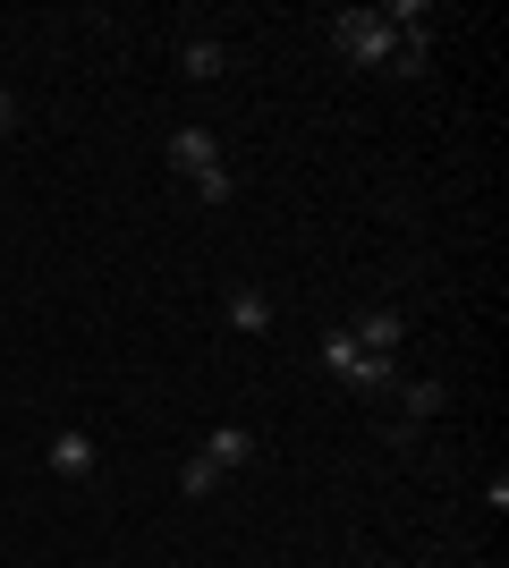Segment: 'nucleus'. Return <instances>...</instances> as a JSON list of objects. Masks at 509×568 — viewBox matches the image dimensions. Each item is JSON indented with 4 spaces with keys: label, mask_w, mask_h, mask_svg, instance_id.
<instances>
[{
    "label": "nucleus",
    "mask_w": 509,
    "mask_h": 568,
    "mask_svg": "<svg viewBox=\"0 0 509 568\" xmlns=\"http://www.w3.org/2000/svg\"><path fill=\"white\" fill-rule=\"evenodd\" d=\"M179 69L204 85V77H230V43H213V34H195V43H179Z\"/></svg>",
    "instance_id": "nucleus-9"
},
{
    "label": "nucleus",
    "mask_w": 509,
    "mask_h": 568,
    "mask_svg": "<svg viewBox=\"0 0 509 568\" xmlns=\"http://www.w3.org/2000/svg\"><path fill=\"white\" fill-rule=\"evenodd\" d=\"M195 195H204V204H230V195H238V179H230V170H204V179H187Z\"/></svg>",
    "instance_id": "nucleus-10"
},
{
    "label": "nucleus",
    "mask_w": 509,
    "mask_h": 568,
    "mask_svg": "<svg viewBox=\"0 0 509 568\" xmlns=\"http://www.w3.org/2000/svg\"><path fill=\"white\" fill-rule=\"evenodd\" d=\"M9 119H18V94H9V85H0V128H9Z\"/></svg>",
    "instance_id": "nucleus-12"
},
{
    "label": "nucleus",
    "mask_w": 509,
    "mask_h": 568,
    "mask_svg": "<svg viewBox=\"0 0 509 568\" xmlns=\"http://www.w3.org/2000/svg\"><path fill=\"white\" fill-rule=\"evenodd\" d=\"M213 484H221V475L204 467V458H187V467H179V493H187V500H204V493H213Z\"/></svg>",
    "instance_id": "nucleus-11"
},
{
    "label": "nucleus",
    "mask_w": 509,
    "mask_h": 568,
    "mask_svg": "<svg viewBox=\"0 0 509 568\" xmlns=\"http://www.w3.org/2000/svg\"><path fill=\"white\" fill-rule=\"evenodd\" d=\"M162 162L179 170V179H204V170H221V136H213V128H195V119H187V128H170Z\"/></svg>",
    "instance_id": "nucleus-4"
},
{
    "label": "nucleus",
    "mask_w": 509,
    "mask_h": 568,
    "mask_svg": "<svg viewBox=\"0 0 509 568\" xmlns=\"http://www.w3.org/2000/svg\"><path fill=\"white\" fill-rule=\"evenodd\" d=\"M221 323L230 332H272V288H255V281H238V288H221Z\"/></svg>",
    "instance_id": "nucleus-6"
},
{
    "label": "nucleus",
    "mask_w": 509,
    "mask_h": 568,
    "mask_svg": "<svg viewBox=\"0 0 509 568\" xmlns=\"http://www.w3.org/2000/svg\"><path fill=\"white\" fill-rule=\"evenodd\" d=\"M390 390H399V425H390V442H416V433H425V425L441 416V407H450V382H434V374H425V382H408V374H399Z\"/></svg>",
    "instance_id": "nucleus-3"
},
{
    "label": "nucleus",
    "mask_w": 509,
    "mask_h": 568,
    "mask_svg": "<svg viewBox=\"0 0 509 568\" xmlns=\"http://www.w3.org/2000/svg\"><path fill=\"white\" fill-rule=\"evenodd\" d=\"M51 475H60V484H85V475H94L102 467V442H94V433H51Z\"/></svg>",
    "instance_id": "nucleus-7"
},
{
    "label": "nucleus",
    "mask_w": 509,
    "mask_h": 568,
    "mask_svg": "<svg viewBox=\"0 0 509 568\" xmlns=\"http://www.w3.org/2000/svg\"><path fill=\"white\" fill-rule=\"evenodd\" d=\"M348 339H357L365 356H399V339H408V306H365L357 323H348Z\"/></svg>",
    "instance_id": "nucleus-5"
},
{
    "label": "nucleus",
    "mask_w": 509,
    "mask_h": 568,
    "mask_svg": "<svg viewBox=\"0 0 509 568\" xmlns=\"http://www.w3.org/2000/svg\"><path fill=\"white\" fill-rule=\"evenodd\" d=\"M195 458H204L213 475H238V467H255V433H246V425H221V433H204V450H195Z\"/></svg>",
    "instance_id": "nucleus-8"
},
{
    "label": "nucleus",
    "mask_w": 509,
    "mask_h": 568,
    "mask_svg": "<svg viewBox=\"0 0 509 568\" xmlns=\"http://www.w3.org/2000/svg\"><path fill=\"white\" fill-rule=\"evenodd\" d=\"M332 51L348 60V69H390L399 34L383 26V9H339V18H332Z\"/></svg>",
    "instance_id": "nucleus-2"
},
{
    "label": "nucleus",
    "mask_w": 509,
    "mask_h": 568,
    "mask_svg": "<svg viewBox=\"0 0 509 568\" xmlns=\"http://www.w3.org/2000/svg\"><path fill=\"white\" fill-rule=\"evenodd\" d=\"M315 356H323V374H332L339 390H357V399H383L390 382H399V356H365L357 339H348V323H332Z\"/></svg>",
    "instance_id": "nucleus-1"
}]
</instances>
